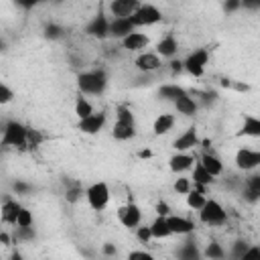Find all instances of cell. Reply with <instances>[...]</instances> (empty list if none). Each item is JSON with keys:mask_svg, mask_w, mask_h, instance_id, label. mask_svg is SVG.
Masks as SVG:
<instances>
[{"mask_svg": "<svg viewBox=\"0 0 260 260\" xmlns=\"http://www.w3.org/2000/svg\"><path fill=\"white\" fill-rule=\"evenodd\" d=\"M4 146H26L28 144V128H24L18 122H8L4 128V136H2Z\"/></svg>", "mask_w": 260, "mask_h": 260, "instance_id": "cell-1", "label": "cell"}, {"mask_svg": "<svg viewBox=\"0 0 260 260\" xmlns=\"http://www.w3.org/2000/svg\"><path fill=\"white\" fill-rule=\"evenodd\" d=\"M106 74L104 72H92V74H84L80 76V90L84 94H92V96H98V94H102L106 90Z\"/></svg>", "mask_w": 260, "mask_h": 260, "instance_id": "cell-2", "label": "cell"}, {"mask_svg": "<svg viewBox=\"0 0 260 260\" xmlns=\"http://www.w3.org/2000/svg\"><path fill=\"white\" fill-rule=\"evenodd\" d=\"M200 218H202V222L208 224V226H224L226 220H228V214H226V210H224L218 202L208 200V204H206L204 210L200 212Z\"/></svg>", "mask_w": 260, "mask_h": 260, "instance_id": "cell-3", "label": "cell"}, {"mask_svg": "<svg viewBox=\"0 0 260 260\" xmlns=\"http://www.w3.org/2000/svg\"><path fill=\"white\" fill-rule=\"evenodd\" d=\"M88 202L92 206V210L102 212L108 204H110V189L106 183H96L88 189Z\"/></svg>", "mask_w": 260, "mask_h": 260, "instance_id": "cell-4", "label": "cell"}, {"mask_svg": "<svg viewBox=\"0 0 260 260\" xmlns=\"http://www.w3.org/2000/svg\"><path fill=\"white\" fill-rule=\"evenodd\" d=\"M208 61H210V53H208L206 49H200V51H195V53H191V55L187 57L185 70H187L191 76H195V78H202L204 72H206Z\"/></svg>", "mask_w": 260, "mask_h": 260, "instance_id": "cell-5", "label": "cell"}, {"mask_svg": "<svg viewBox=\"0 0 260 260\" xmlns=\"http://www.w3.org/2000/svg\"><path fill=\"white\" fill-rule=\"evenodd\" d=\"M160 18H162V14L158 12L156 6H152V4H140V8L136 10V14L132 16V22H134V26H150V24H156Z\"/></svg>", "mask_w": 260, "mask_h": 260, "instance_id": "cell-6", "label": "cell"}, {"mask_svg": "<svg viewBox=\"0 0 260 260\" xmlns=\"http://www.w3.org/2000/svg\"><path fill=\"white\" fill-rule=\"evenodd\" d=\"M138 8H140V4L136 0H114L110 4V10L116 18H132Z\"/></svg>", "mask_w": 260, "mask_h": 260, "instance_id": "cell-7", "label": "cell"}, {"mask_svg": "<svg viewBox=\"0 0 260 260\" xmlns=\"http://www.w3.org/2000/svg\"><path fill=\"white\" fill-rule=\"evenodd\" d=\"M118 218H120L122 226H126V228H136V226H140L142 214H140L138 206L128 204V206H124V208L118 210Z\"/></svg>", "mask_w": 260, "mask_h": 260, "instance_id": "cell-8", "label": "cell"}, {"mask_svg": "<svg viewBox=\"0 0 260 260\" xmlns=\"http://www.w3.org/2000/svg\"><path fill=\"white\" fill-rule=\"evenodd\" d=\"M86 32H88L90 37H96V39H106V37H110V22H108V18L100 12V14H98V16L88 24Z\"/></svg>", "mask_w": 260, "mask_h": 260, "instance_id": "cell-9", "label": "cell"}, {"mask_svg": "<svg viewBox=\"0 0 260 260\" xmlns=\"http://www.w3.org/2000/svg\"><path fill=\"white\" fill-rule=\"evenodd\" d=\"M106 124V112H94L90 118L80 120V130L86 134H98Z\"/></svg>", "mask_w": 260, "mask_h": 260, "instance_id": "cell-10", "label": "cell"}, {"mask_svg": "<svg viewBox=\"0 0 260 260\" xmlns=\"http://www.w3.org/2000/svg\"><path fill=\"white\" fill-rule=\"evenodd\" d=\"M236 165H238V169H242V171H252V169H256V167L260 165V152L250 150V148L238 150V154H236Z\"/></svg>", "mask_w": 260, "mask_h": 260, "instance_id": "cell-11", "label": "cell"}, {"mask_svg": "<svg viewBox=\"0 0 260 260\" xmlns=\"http://www.w3.org/2000/svg\"><path fill=\"white\" fill-rule=\"evenodd\" d=\"M134 22L132 18H114L110 22V37H116V39H126L128 35H132L134 32Z\"/></svg>", "mask_w": 260, "mask_h": 260, "instance_id": "cell-12", "label": "cell"}, {"mask_svg": "<svg viewBox=\"0 0 260 260\" xmlns=\"http://www.w3.org/2000/svg\"><path fill=\"white\" fill-rule=\"evenodd\" d=\"M167 224H169V228H171V234H179V236L191 234L193 228H195V224H193L191 220H185V218H181V216H169V218H167Z\"/></svg>", "mask_w": 260, "mask_h": 260, "instance_id": "cell-13", "label": "cell"}, {"mask_svg": "<svg viewBox=\"0 0 260 260\" xmlns=\"http://www.w3.org/2000/svg\"><path fill=\"white\" fill-rule=\"evenodd\" d=\"M200 144V140H198V130L195 128H189V130H185V134H181L177 140H175V148L179 150V152H183V150H189V148H195Z\"/></svg>", "mask_w": 260, "mask_h": 260, "instance_id": "cell-14", "label": "cell"}, {"mask_svg": "<svg viewBox=\"0 0 260 260\" xmlns=\"http://www.w3.org/2000/svg\"><path fill=\"white\" fill-rule=\"evenodd\" d=\"M162 65V61H160V57L156 55V53H142L138 59H136V68L140 70V72H156L158 68Z\"/></svg>", "mask_w": 260, "mask_h": 260, "instance_id": "cell-15", "label": "cell"}, {"mask_svg": "<svg viewBox=\"0 0 260 260\" xmlns=\"http://www.w3.org/2000/svg\"><path fill=\"white\" fill-rule=\"evenodd\" d=\"M202 165L208 169V173L212 175V177H218V175H222V171H224V165H222V160L214 154V152H204L202 154Z\"/></svg>", "mask_w": 260, "mask_h": 260, "instance_id": "cell-16", "label": "cell"}, {"mask_svg": "<svg viewBox=\"0 0 260 260\" xmlns=\"http://www.w3.org/2000/svg\"><path fill=\"white\" fill-rule=\"evenodd\" d=\"M193 162H195V158H193L191 154H183V152H179V154H175V156L169 160V167H171L173 173H183V171L191 169Z\"/></svg>", "mask_w": 260, "mask_h": 260, "instance_id": "cell-17", "label": "cell"}, {"mask_svg": "<svg viewBox=\"0 0 260 260\" xmlns=\"http://www.w3.org/2000/svg\"><path fill=\"white\" fill-rule=\"evenodd\" d=\"M124 49L128 51H138V49H144L148 45V37L142 35V32H132V35H128L124 41H122Z\"/></svg>", "mask_w": 260, "mask_h": 260, "instance_id": "cell-18", "label": "cell"}, {"mask_svg": "<svg viewBox=\"0 0 260 260\" xmlns=\"http://www.w3.org/2000/svg\"><path fill=\"white\" fill-rule=\"evenodd\" d=\"M150 232H152V238H156V240L169 238V236H171V228H169V224H167V218L156 216V220L150 224Z\"/></svg>", "mask_w": 260, "mask_h": 260, "instance_id": "cell-19", "label": "cell"}, {"mask_svg": "<svg viewBox=\"0 0 260 260\" xmlns=\"http://www.w3.org/2000/svg\"><path fill=\"white\" fill-rule=\"evenodd\" d=\"M20 206L12 200H6L4 206H2V222L4 224H14L16 226V220H18V214H20Z\"/></svg>", "mask_w": 260, "mask_h": 260, "instance_id": "cell-20", "label": "cell"}, {"mask_svg": "<svg viewBox=\"0 0 260 260\" xmlns=\"http://www.w3.org/2000/svg\"><path fill=\"white\" fill-rule=\"evenodd\" d=\"M175 126V118L171 114H160L156 120H154V134L156 136H162L171 132V128Z\"/></svg>", "mask_w": 260, "mask_h": 260, "instance_id": "cell-21", "label": "cell"}, {"mask_svg": "<svg viewBox=\"0 0 260 260\" xmlns=\"http://www.w3.org/2000/svg\"><path fill=\"white\" fill-rule=\"evenodd\" d=\"M240 134L252 136V138H260V118L246 116V118H244V126H242V130H240Z\"/></svg>", "mask_w": 260, "mask_h": 260, "instance_id": "cell-22", "label": "cell"}, {"mask_svg": "<svg viewBox=\"0 0 260 260\" xmlns=\"http://www.w3.org/2000/svg\"><path fill=\"white\" fill-rule=\"evenodd\" d=\"M175 108L179 110V114L193 116L195 112H198V102H195L193 98L187 94V96H183V98H181V100H177V102H175Z\"/></svg>", "mask_w": 260, "mask_h": 260, "instance_id": "cell-23", "label": "cell"}, {"mask_svg": "<svg viewBox=\"0 0 260 260\" xmlns=\"http://www.w3.org/2000/svg\"><path fill=\"white\" fill-rule=\"evenodd\" d=\"M177 49H179V47H177V41H175L173 35H167L165 39L158 43V47H156L158 55H162V57H173V55L177 53Z\"/></svg>", "mask_w": 260, "mask_h": 260, "instance_id": "cell-24", "label": "cell"}, {"mask_svg": "<svg viewBox=\"0 0 260 260\" xmlns=\"http://www.w3.org/2000/svg\"><path fill=\"white\" fill-rule=\"evenodd\" d=\"M134 136H136L134 126L116 122V126H114V138H116V140H130V138H134Z\"/></svg>", "mask_w": 260, "mask_h": 260, "instance_id": "cell-25", "label": "cell"}, {"mask_svg": "<svg viewBox=\"0 0 260 260\" xmlns=\"http://www.w3.org/2000/svg\"><path fill=\"white\" fill-rule=\"evenodd\" d=\"M246 200L248 202L260 200V177L258 175H254L246 181Z\"/></svg>", "mask_w": 260, "mask_h": 260, "instance_id": "cell-26", "label": "cell"}, {"mask_svg": "<svg viewBox=\"0 0 260 260\" xmlns=\"http://www.w3.org/2000/svg\"><path fill=\"white\" fill-rule=\"evenodd\" d=\"M160 96L165 98V100L177 102V100H181L183 96H187V92L183 88H179V86H165V88H160Z\"/></svg>", "mask_w": 260, "mask_h": 260, "instance_id": "cell-27", "label": "cell"}, {"mask_svg": "<svg viewBox=\"0 0 260 260\" xmlns=\"http://www.w3.org/2000/svg\"><path fill=\"white\" fill-rule=\"evenodd\" d=\"M193 179H195V183L198 185H210L212 181H214V177L208 173V169L202 165V162H198V165H195V171H193Z\"/></svg>", "mask_w": 260, "mask_h": 260, "instance_id": "cell-28", "label": "cell"}, {"mask_svg": "<svg viewBox=\"0 0 260 260\" xmlns=\"http://www.w3.org/2000/svg\"><path fill=\"white\" fill-rule=\"evenodd\" d=\"M206 204H208L206 195H204V193H200V191H191V193L187 195V206H189L191 210H198V212H202Z\"/></svg>", "mask_w": 260, "mask_h": 260, "instance_id": "cell-29", "label": "cell"}, {"mask_svg": "<svg viewBox=\"0 0 260 260\" xmlns=\"http://www.w3.org/2000/svg\"><path fill=\"white\" fill-rule=\"evenodd\" d=\"M76 114H78V118L80 120H86V118H90L92 114H94V108H92V104L86 100V98H78V102H76Z\"/></svg>", "mask_w": 260, "mask_h": 260, "instance_id": "cell-30", "label": "cell"}, {"mask_svg": "<svg viewBox=\"0 0 260 260\" xmlns=\"http://www.w3.org/2000/svg\"><path fill=\"white\" fill-rule=\"evenodd\" d=\"M118 122L120 124H128V126H134V116H132V112H130V108H126V106L118 108Z\"/></svg>", "mask_w": 260, "mask_h": 260, "instance_id": "cell-31", "label": "cell"}, {"mask_svg": "<svg viewBox=\"0 0 260 260\" xmlns=\"http://www.w3.org/2000/svg\"><path fill=\"white\" fill-rule=\"evenodd\" d=\"M206 256L212 258V260H222V258H224V248H222L220 244L212 242V244L208 246V250H206Z\"/></svg>", "mask_w": 260, "mask_h": 260, "instance_id": "cell-32", "label": "cell"}, {"mask_svg": "<svg viewBox=\"0 0 260 260\" xmlns=\"http://www.w3.org/2000/svg\"><path fill=\"white\" fill-rule=\"evenodd\" d=\"M16 226L18 228H30L32 226V214L28 212V210H20V214H18V220H16Z\"/></svg>", "mask_w": 260, "mask_h": 260, "instance_id": "cell-33", "label": "cell"}, {"mask_svg": "<svg viewBox=\"0 0 260 260\" xmlns=\"http://www.w3.org/2000/svg\"><path fill=\"white\" fill-rule=\"evenodd\" d=\"M181 256H183V260H200L198 248L193 246V242H187V246L181 250Z\"/></svg>", "mask_w": 260, "mask_h": 260, "instance_id": "cell-34", "label": "cell"}, {"mask_svg": "<svg viewBox=\"0 0 260 260\" xmlns=\"http://www.w3.org/2000/svg\"><path fill=\"white\" fill-rule=\"evenodd\" d=\"M12 98H14L12 90H10L6 84H0V104H8Z\"/></svg>", "mask_w": 260, "mask_h": 260, "instance_id": "cell-35", "label": "cell"}, {"mask_svg": "<svg viewBox=\"0 0 260 260\" xmlns=\"http://www.w3.org/2000/svg\"><path fill=\"white\" fill-rule=\"evenodd\" d=\"M43 142V134H39L37 130H32V128H28V146H32V148H37L39 144Z\"/></svg>", "mask_w": 260, "mask_h": 260, "instance_id": "cell-36", "label": "cell"}, {"mask_svg": "<svg viewBox=\"0 0 260 260\" xmlns=\"http://www.w3.org/2000/svg\"><path fill=\"white\" fill-rule=\"evenodd\" d=\"M175 191L181 193V195H189V193H191L189 179H177V183H175Z\"/></svg>", "mask_w": 260, "mask_h": 260, "instance_id": "cell-37", "label": "cell"}, {"mask_svg": "<svg viewBox=\"0 0 260 260\" xmlns=\"http://www.w3.org/2000/svg\"><path fill=\"white\" fill-rule=\"evenodd\" d=\"M240 260H260V246H250Z\"/></svg>", "mask_w": 260, "mask_h": 260, "instance_id": "cell-38", "label": "cell"}, {"mask_svg": "<svg viewBox=\"0 0 260 260\" xmlns=\"http://www.w3.org/2000/svg\"><path fill=\"white\" fill-rule=\"evenodd\" d=\"M248 248H250V246H246L244 242H236V246H234V250H232V258H234V260H240Z\"/></svg>", "mask_w": 260, "mask_h": 260, "instance_id": "cell-39", "label": "cell"}, {"mask_svg": "<svg viewBox=\"0 0 260 260\" xmlns=\"http://www.w3.org/2000/svg\"><path fill=\"white\" fill-rule=\"evenodd\" d=\"M16 238L18 240H32L35 238V232H32V228H18Z\"/></svg>", "mask_w": 260, "mask_h": 260, "instance_id": "cell-40", "label": "cell"}, {"mask_svg": "<svg viewBox=\"0 0 260 260\" xmlns=\"http://www.w3.org/2000/svg\"><path fill=\"white\" fill-rule=\"evenodd\" d=\"M138 240L142 242V244H148L150 242V238H152V232H150V228H138Z\"/></svg>", "mask_w": 260, "mask_h": 260, "instance_id": "cell-41", "label": "cell"}, {"mask_svg": "<svg viewBox=\"0 0 260 260\" xmlns=\"http://www.w3.org/2000/svg\"><path fill=\"white\" fill-rule=\"evenodd\" d=\"M65 198H68L70 204H76V202L82 198V189H80V187H72V189L68 191V195H65Z\"/></svg>", "mask_w": 260, "mask_h": 260, "instance_id": "cell-42", "label": "cell"}, {"mask_svg": "<svg viewBox=\"0 0 260 260\" xmlns=\"http://www.w3.org/2000/svg\"><path fill=\"white\" fill-rule=\"evenodd\" d=\"M156 216H160V218H169V216H171V208H169V204L160 202V204L156 206Z\"/></svg>", "mask_w": 260, "mask_h": 260, "instance_id": "cell-43", "label": "cell"}, {"mask_svg": "<svg viewBox=\"0 0 260 260\" xmlns=\"http://www.w3.org/2000/svg\"><path fill=\"white\" fill-rule=\"evenodd\" d=\"M128 260H154V258L150 254H146V252H130Z\"/></svg>", "mask_w": 260, "mask_h": 260, "instance_id": "cell-44", "label": "cell"}, {"mask_svg": "<svg viewBox=\"0 0 260 260\" xmlns=\"http://www.w3.org/2000/svg\"><path fill=\"white\" fill-rule=\"evenodd\" d=\"M59 35H61V28H59V26H49V28H47V37H49V39H57Z\"/></svg>", "mask_w": 260, "mask_h": 260, "instance_id": "cell-45", "label": "cell"}, {"mask_svg": "<svg viewBox=\"0 0 260 260\" xmlns=\"http://www.w3.org/2000/svg\"><path fill=\"white\" fill-rule=\"evenodd\" d=\"M171 65H173V74H177V72H181L185 68V63H181V61H173Z\"/></svg>", "mask_w": 260, "mask_h": 260, "instance_id": "cell-46", "label": "cell"}, {"mask_svg": "<svg viewBox=\"0 0 260 260\" xmlns=\"http://www.w3.org/2000/svg\"><path fill=\"white\" fill-rule=\"evenodd\" d=\"M104 254H108V256H112V254H116V248H114L112 244H106V246H104Z\"/></svg>", "mask_w": 260, "mask_h": 260, "instance_id": "cell-47", "label": "cell"}, {"mask_svg": "<svg viewBox=\"0 0 260 260\" xmlns=\"http://www.w3.org/2000/svg\"><path fill=\"white\" fill-rule=\"evenodd\" d=\"M0 242H2L4 246H8V244H10V236H8L6 232H2V236H0Z\"/></svg>", "mask_w": 260, "mask_h": 260, "instance_id": "cell-48", "label": "cell"}, {"mask_svg": "<svg viewBox=\"0 0 260 260\" xmlns=\"http://www.w3.org/2000/svg\"><path fill=\"white\" fill-rule=\"evenodd\" d=\"M138 156H140V158H150V156H152V152H150V150H140V152H138Z\"/></svg>", "mask_w": 260, "mask_h": 260, "instance_id": "cell-49", "label": "cell"}, {"mask_svg": "<svg viewBox=\"0 0 260 260\" xmlns=\"http://www.w3.org/2000/svg\"><path fill=\"white\" fill-rule=\"evenodd\" d=\"M240 6V2H230V4H226V10H236Z\"/></svg>", "mask_w": 260, "mask_h": 260, "instance_id": "cell-50", "label": "cell"}, {"mask_svg": "<svg viewBox=\"0 0 260 260\" xmlns=\"http://www.w3.org/2000/svg\"><path fill=\"white\" fill-rule=\"evenodd\" d=\"M232 86H234L238 92H248V86H242V84H232Z\"/></svg>", "mask_w": 260, "mask_h": 260, "instance_id": "cell-51", "label": "cell"}, {"mask_svg": "<svg viewBox=\"0 0 260 260\" xmlns=\"http://www.w3.org/2000/svg\"><path fill=\"white\" fill-rule=\"evenodd\" d=\"M242 6H246V8H258V6H260V2H244Z\"/></svg>", "mask_w": 260, "mask_h": 260, "instance_id": "cell-52", "label": "cell"}, {"mask_svg": "<svg viewBox=\"0 0 260 260\" xmlns=\"http://www.w3.org/2000/svg\"><path fill=\"white\" fill-rule=\"evenodd\" d=\"M26 189H28V187H26V185H22V183H18V185H16V191H20V193H24Z\"/></svg>", "mask_w": 260, "mask_h": 260, "instance_id": "cell-53", "label": "cell"}, {"mask_svg": "<svg viewBox=\"0 0 260 260\" xmlns=\"http://www.w3.org/2000/svg\"><path fill=\"white\" fill-rule=\"evenodd\" d=\"M10 260H24V258H22V256H20V254H18V252H14V254H12V256H10Z\"/></svg>", "mask_w": 260, "mask_h": 260, "instance_id": "cell-54", "label": "cell"}]
</instances>
